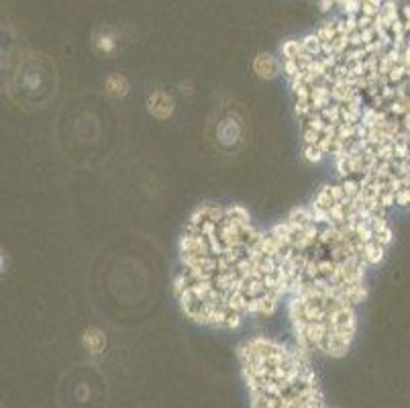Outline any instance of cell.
<instances>
[{"label":"cell","mask_w":410,"mask_h":408,"mask_svg":"<svg viewBox=\"0 0 410 408\" xmlns=\"http://www.w3.org/2000/svg\"><path fill=\"white\" fill-rule=\"evenodd\" d=\"M180 263L174 290L200 325L237 329L245 314L276 313L288 294L272 233H259L243 206H200L182 233Z\"/></svg>","instance_id":"1"},{"label":"cell","mask_w":410,"mask_h":408,"mask_svg":"<svg viewBox=\"0 0 410 408\" xmlns=\"http://www.w3.org/2000/svg\"><path fill=\"white\" fill-rule=\"evenodd\" d=\"M253 407H322V392L306 359L284 343L253 337L239 347Z\"/></svg>","instance_id":"2"},{"label":"cell","mask_w":410,"mask_h":408,"mask_svg":"<svg viewBox=\"0 0 410 408\" xmlns=\"http://www.w3.org/2000/svg\"><path fill=\"white\" fill-rule=\"evenodd\" d=\"M84 345H86V349L90 353H102V349L106 345V337H104V333L100 329L92 327V329H88L84 333Z\"/></svg>","instance_id":"3"},{"label":"cell","mask_w":410,"mask_h":408,"mask_svg":"<svg viewBox=\"0 0 410 408\" xmlns=\"http://www.w3.org/2000/svg\"><path fill=\"white\" fill-rule=\"evenodd\" d=\"M255 72L261 78H274L278 74V62L272 56H259L255 60Z\"/></svg>","instance_id":"4"}]
</instances>
